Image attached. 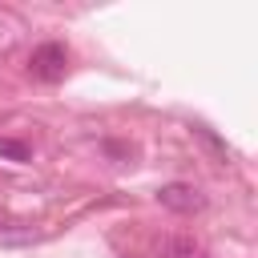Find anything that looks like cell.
Masks as SVG:
<instances>
[{
	"label": "cell",
	"instance_id": "cell-2",
	"mask_svg": "<svg viewBox=\"0 0 258 258\" xmlns=\"http://www.w3.org/2000/svg\"><path fill=\"white\" fill-rule=\"evenodd\" d=\"M157 202H161L165 210H173V214H194V210H202L198 189L185 185V181H169V185H161V189H157Z\"/></svg>",
	"mask_w": 258,
	"mask_h": 258
},
{
	"label": "cell",
	"instance_id": "cell-4",
	"mask_svg": "<svg viewBox=\"0 0 258 258\" xmlns=\"http://www.w3.org/2000/svg\"><path fill=\"white\" fill-rule=\"evenodd\" d=\"M165 258H210V254H206L202 242L177 234V238H165Z\"/></svg>",
	"mask_w": 258,
	"mask_h": 258
},
{
	"label": "cell",
	"instance_id": "cell-1",
	"mask_svg": "<svg viewBox=\"0 0 258 258\" xmlns=\"http://www.w3.org/2000/svg\"><path fill=\"white\" fill-rule=\"evenodd\" d=\"M64 69H69V48H64V44H56V40H48V44L32 48V56H28V73H32L36 81H44V85L60 81V77H64Z\"/></svg>",
	"mask_w": 258,
	"mask_h": 258
},
{
	"label": "cell",
	"instance_id": "cell-5",
	"mask_svg": "<svg viewBox=\"0 0 258 258\" xmlns=\"http://www.w3.org/2000/svg\"><path fill=\"white\" fill-rule=\"evenodd\" d=\"M0 153L12 161H28V145H20V141H0Z\"/></svg>",
	"mask_w": 258,
	"mask_h": 258
},
{
	"label": "cell",
	"instance_id": "cell-3",
	"mask_svg": "<svg viewBox=\"0 0 258 258\" xmlns=\"http://www.w3.org/2000/svg\"><path fill=\"white\" fill-rule=\"evenodd\" d=\"M32 238H36L32 226H24V222H16L12 214L0 210V246H24V242H32Z\"/></svg>",
	"mask_w": 258,
	"mask_h": 258
}]
</instances>
